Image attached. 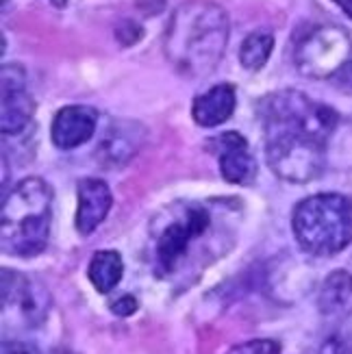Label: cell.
Returning <instances> with one entry per match:
<instances>
[{
  "mask_svg": "<svg viewBox=\"0 0 352 354\" xmlns=\"http://www.w3.org/2000/svg\"><path fill=\"white\" fill-rule=\"evenodd\" d=\"M335 5H337L348 18H352V0H335Z\"/></svg>",
  "mask_w": 352,
  "mask_h": 354,
  "instance_id": "cell-23",
  "label": "cell"
},
{
  "mask_svg": "<svg viewBox=\"0 0 352 354\" xmlns=\"http://www.w3.org/2000/svg\"><path fill=\"white\" fill-rule=\"evenodd\" d=\"M235 87L233 85H216L211 87L205 94H201L194 104H192V115L196 120L198 127L211 129V127H220L233 115L235 111Z\"/></svg>",
  "mask_w": 352,
  "mask_h": 354,
  "instance_id": "cell-13",
  "label": "cell"
},
{
  "mask_svg": "<svg viewBox=\"0 0 352 354\" xmlns=\"http://www.w3.org/2000/svg\"><path fill=\"white\" fill-rule=\"evenodd\" d=\"M24 83V70L20 66H3L0 70V131L5 135L20 133L33 118L35 102Z\"/></svg>",
  "mask_w": 352,
  "mask_h": 354,
  "instance_id": "cell-9",
  "label": "cell"
},
{
  "mask_svg": "<svg viewBox=\"0 0 352 354\" xmlns=\"http://www.w3.org/2000/svg\"><path fill=\"white\" fill-rule=\"evenodd\" d=\"M274 48V35L270 30H254L243 39L239 48V61L246 70H261Z\"/></svg>",
  "mask_w": 352,
  "mask_h": 354,
  "instance_id": "cell-17",
  "label": "cell"
},
{
  "mask_svg": "<svg viewBox=\"0 0 352 354\" xmlns=\"http://www.w3.org/2000/svg\"><path fill=\"white\" fill-rule=\"evenodd\" d=\"M352 55V41L340 26H317L296 46L294 64L309 79H333Z\"/></svg>",
  "mask_w": 352,
  "mask_h": 354,
  "instance_id": "cell-7",
  "label": "cell"
},
{
  "mask_svg": "<svg viewBox=\"0 0 352 354\" xmlns=\"http://www.w3.org/2000/svg\"><path fill=\"white\" fill-rule=\"evenodd\" d=\"M98 113L85 104H70L59 109L53 127L50 137L53 144L59 150H74L91 140V135L96 133Z\"/></svg>",
  "mask_w": 352,
  "mask_h": 354,
  "instance_id": "cell-11",
  "label": "cell"
},
{
  "mask_svg": "<svg viewBox=\"0 0 352 354\" xmlns=\"http://www.w3.org/2000/svg\"><path fill=\"white\" fill-rule=\"evenodd\" d=\"M140 137H137V131L131 133V129H113L106 137H102L100 142V152H102V163H109V161H115L118 165L120 163H127L133 155L135 150L140 148Z\"/></svg>",
  "mask_w": 352,
  "mask_h": 354,
  "instance_id": "cell-16",
  "label": "cell"
},
{
  "mask_svg": "<svg viewBox=\"0 0 352 354\" xmlns=\"http://www.w3.org/2000/svg\"><path fill=\"white\" fill-rule=\"evenodd\" d=\"M0 354H39L37 346L20 339H5L0 344Z\"/></svg>",
  "mask_w": 352,
  "mask_h": 354,
  "instance_id": "cell-20",
  "label": "cell"
},
{
  "mask_svg": "<svg viewBox=\"0 0 352 354\" xmlns=\"http://www.w3.org/2000/svg\"><path fill=\"white\" fill-rule=\"evenodd\" d=\"M294 237L315 257L337 254L352 243V200L344 194H315L294 209Z\"/></svg>",
  "mask_w": 352,
  "mask_h": 354,
  "instance_id": "cell-3",
  "label": "cell"
},
{
  "mask_svg": "<svg viewBox=\"0 0 352 354\" xmlns=\"http://www.w3.org/2000/svg\"><path fill=\"white\" fill-rule=\"evenodd\" d=\"M111 311L118 317H129L137 311V300L133 296H122L111 304Z\"/></svg>",
  "mask_w": 352,
  "mask_h": 354,
  "instance_id": "cell-21",
  "label": "cell"
},
{
  "mask_svg": "<svg viewBox=\"0 0 352 354\" xmlns=\"http://www.w3.org/2000/svg\"><path fill=\"white\" fill-rule=\"evenodd\" d=\"M335 81H337L342 87H346V89H352V61H348V64L333 76Z\"/></svg>",
  "mask_w": 352,
  "mask_h": 354,
  "instance_id": "cell-22",
  "label": "cell"
},
{
  "mask_svg": "<svg viewBox=\"0 0 352 354\" xmlns=\"http://www.w3.org/2000/svg\"><path fill=\"white\" fill-rule=\"evenodd\" d=\"M226 354H281V344L274 339H250L235 344Z\"/></svg>",
  "mask_w": 352,
  "mask_h": 354,
  "instance_id": "cell-19",
  "label": "cell"
},
{
  "mask_svg": "<svg viewBox=\"0 0 352 354\" xmlns=\"http://www.w3.org/2000/svg\"><path fill=\"white\" fill-rule=\"evenodd\" d=\"M209 213L203 207H187L178 220L167 224L155 245V272L159 276L172 274L183 254L187 252L189 243L201 237L209 228Z\"/></svg>",
  "mask_w": 352,
  "mask_h": 354,
  "instance_id": "cell-8",
  "label": "cell"
},
{
  "mask_svg": "<svg viewBox=\"0 0 352 354\" xmlns=\"http://www.w3.org/2000/svg\"><path fill=\"white\" fill-rule=\"evenodd\" d=\"M317 306L324 315H346L352 309V274L346 270L328 274L319 287Z\"/></svg>",
  "mask_w": 352,
  "mask_h": 354,
  "instance_id": "cell-14",
  "label": "cell"
},
{
  "mask_svg": "<svg viewBox=\"0 0 352 354\" xmlns=\"http://www.w3.org/2000/svg\"><path fill=\"white\" fill-rule=\"evenodd\" d=\"M228 44V15L207 0L183 3L165 30V57L185 76H205L222 61Z\"/></svg>",
  "mask_w": 352,
  "mask_h": 354,
  "instance_id": "cell-1",
  "label": "cell"
},
{
  "mask_svg": "<svg viewBox=\"0 0 352 354\" xmlns=\"http://www.w3.org/2000/svg\"><path fill=\"white\" fill-rule=\"evenodd\" d=\"M317 354H352V319L335 328L322 342Z\"/></svg>",
  "mask_w": 352,
  "mask_h": 354,
  "instance_id": "cell-18",
  "label": "cell"
},
{
  "mask_svg": "<svg viewBox=\"0 0 352 354\" xmlns=\"http://www.w3.org/2000/svg\"><path fill=\"white\" fill-rule=\"evenodd\" d=\"M266 159L270 170L287 183L315 180L326 167V144L298 133H268Z\"/></svg>",
  "mask_w": 352,
  "mask_h": 354,
  "instance_id": "cell-5",
  "label": "cell"
},
{
  "mask_svg": "<svg viewBox=\"0 0 352 354\" xmlns=\"http://www.w3.org/2000/svg\"><path fill=\"white\" fill-rule=\"evenodd\" d=\"M53 189L48 183L28 176L5 196L0 207V245L13 257L39 254L50 237Z\"/></svg>",
  "mask_w": 352,
  "mask_h": 354,
  "instance_id": "cell-2",
  "label": "cell"
},
{
  "mask_svg": "<svg viewBox=\"0 0 352 354\" xmlns=\"http://www.w3.org/2000/svg\"><path fill=\"white\" fill-rule=\"evenodd\" d=\"M48 354H76V352L66 350V348H57V350H53V352H48Z\"/></svg>",
  "mask_w": 352,
  "mask_h": 354,
  "instance_id": "cell-24",
  "label": "cell"
},
{
  "mask_svg": "<svg viewBox=\"0 0 352 354\" xmlns=\"http://www.w3.org/2000/svg\"><path fill=\"white\" fill-rule=\"evenodd\" d=\"M211 150L218 155L220 174L233 185H250L257 176V161L248 142L239 133H224L211 140Z\"/></svg>",
  "mask_w": 352,
  "mask_h": 354,
  "instance_id": "cell-10",
  "label": "cell"
},
{
  "mask_svg": "<svg viewBox=\"0 0 352 354\" xmlns=\"http://www.w3.org/2000/svg\"><path fill=\"white\" fill-rule=\"evenodd\" d=\"M122 274H124V261H122V257L115 250H98L91 257L87 268L89 281L100 294L113 291L122 281Z\"/></svg>",
  "mask_w": 352,
  "mask_h": 354,
  "instance_id": "cell-15",
  "label": "cell"
},
{
  "mask_svg": "<svg viewBox=\"0 0 352 354\" xmlns=\"http://www.w3.org/2000/svg\"><path fill=\"white\" fill-rule=\"evenodd\" d=\"M79 209H76V228L81 235H91L109 215L113 196L109 185L100 178H83L79 183Z\"/></svg>",
  "mask_w": 352,
  "mask_h": 354,
  "instance_id": "cell-12",
  "label": "cell"
},
{
  "mask_svg": "<svg viewBox=\"0 0 352 354\" xmlns=\"http://www.w3.org/2000/svg\"><path fill=\"white\" fill-rule=\"evenodd\" d=\"M259 118L268 133H298L326 144L337 129L340 115L328 104L317 102L294 89L277 91L259 102Z\"/></svg>",
  "mask_w": 352,
  "mask_h": 354,
  "instance_id": "cell-4",
  "label": "cell"
},
{
  "mask_svg": "<svg viewBox=\"0 0 352 354\" xmlns=\"http://www.w3.org/2000/svg\"><path fill=\"white\" fill-rule=\"evenodd\" d=\"M0 298H3V324L11 330L37 328L48 317L53 306L48 289L41 283L11 270H3Z\"/></svg>",
  "mask_w": 352,
  "mask_h": 354,
  "instance_id": "cell-6",
  "label": "cell"
}]
</instances>
